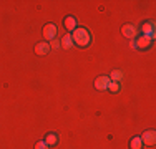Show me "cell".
Instances as JSON below:
<instances>
[{
	"instance_id": "6da1fadb",
	"label": "cell",
	"mask_w": 156,
	"mask_h": 149,
	"mask_svg": "<svg viewBox=\"0 0 156 149\" xmlns=\"http://www.w3.org/2000/svg\"><path fill=\"white\" fill-rule=\"evenodd\" d=\"M72 38H73V45H78V47H88L90 45V40H91V35L87 28L80 27V28H75L72 33Z\"/></svg>"
},
{
	"instance_id": "7a4b0ae2",
	"label": "cell",
	"mask_w": 156,
	"mask_h": 149,
	"mask_svg": "<svg viewBox=\"0 0 156 149\" xmlns=\"http://www.w3.org/2000/svg\"><path fill=\"white\" fill-rule=\"evenodd\" d=\"M55 36H57V25H53V23L45 25V28H43V38L51 42V40H55Z\"/></svg>"
},
{
	"instance_id": "3957f363",
	"label": "cell",
	"mask_w": 156,
	"mask_h": 149,
	"mask_svg": "<svg viewBox=\"0 0 156 149\" xmlns=\"http://www.w3.org/2000/svg\"><path fill=\"white\" fill-rule=\"evenodd\" d=\"M110 78L106 76V74H103V76H98L95 80V86H96V89H108V86H110Z\"/></svg>"
},
{
	"instance_id": "277c9868",
	"label": "cell",
	"mask_w": 156,
	"mask_h": 149,
	"mask_svg": "<svg viewBox=\"0 0 156 149\" xmlns=\"http://www.w3.org/2000/svg\"><path fill=\"white\" fill-rule=\"evenodd\" d=\"M141 141H143V144H146V146H153L156 143V133L153 129H150V131H146L143 134V137H141Z\"/></svg>"
},
{
	"instance_id": "5b68a950",
	"label": "cell",
	"mask_w": 156,
	"mask_h": 149,
	"mask_svg": "<svg viewBox=\"0 0 156 149\" xmlns=\"http://www.w3.org/2000/svg\"><path fill=\"white\" fill-rule=\"evenodd\" d=\"M121 33H123V35L126 36V38H129V40H133L136 36V33H138V30H136V27L135 25H125L123 28H121Z\"/></svg>"
},
{
	"instance_id": "8992f818",
	"label": "cell",
	"mask_w": 156,
	"mask_h": 149,
	"mask_svg": "<svg viewBox=\"0 0 156 149\" xmlns=\"http://www.w3.org/2000/svg\"><path fill=\"white\" fill-rule=\"evenodd\" d=\"M141 30H143V35H144V36H148L150 40H153V38H154V23H153V22L143 23Z\"/></svg>"
},
{
	"instance_id": "52a82bcc",
	"label": "cell",
	"mask_w": 156,
	"mask_h": 149,
	"mask_svg": "<svg viewBox=\"0 0 156 149\" xmlns=\"http://www.w3.org/2000/svg\"><path fill=\"white\" fill-rule=\"evenodd\" d=\"M48 51H50V43H47V42L37 43V47H35V53H37V55L43 57V55H47Z\"/></svg>"
},
{
	"instance_id": "ba28073f",
	"label": "cell",
	"mask_w": 156,
	"mask_h": 149,
	"mask_svg": "<svg viewBox=\"0 0 156 149\" xmlns=\"http://www.w3.org/2000/svg\"><path fill=\"white\" fill-rule=\"evenodd\" d=\"M108 78H110L111 83H120V81L123 80V71H121V70H113Z\"/></svg>"
},
{
	"instance_id": "9c48e42d",
	"label": "cell",
	"mask_w": 156,
	"mask_h": 149,
	"mask_svg": "<svg viewBox=\"0 0 156 149\" xmlns=\"http://www.w3.org/2000/svg\"><path fill=\"white\" fill-rule=\"evenodd\" d=\"M150 45H151V40L148 38V36H144V35L140 36V38L136 40V47H138V48H148Z\"/></svg>"
},
{
	"instance_id": "30bf717a",
	"label": "cell",
	"mask_w": 156,
	"mask_h": 149,
	"mask_svg": "<svg viewBox=\"0 0 156 149\" xmlns=\"http://www.w3.org/2000/svg\"><path fill=\"white\" fill-rule=\"evenodd\" d=\"M62 47L63 48H72L73 47V38H72V35L70 33H65V36L62 38Z\"/></svg>"
},
{
	"instance_id": "8fae6325",
	"label": "cell",
	"mask_w": 156,
	"mask_h": 149,
	"mask_svg": "<svg viewBox=\"0 0 156 149\" xmlns=\"http://www.w3.org/2000/svg\"><path fill=\"white\" fill-rule=\"evenodd\" d=\"M65 27H66V30H75L76 28V18L75 17H66L65 18Z\"/></svg>"
},
{
	"instance_id": "7c38bea8",
	"label": "cell",
	"mask_w": 156,
	"mask_h": 149,
	"mask_svg": "<svg viewBox=\"0 0 156 149\" xmlns=\"http://www.w3.org/2000/svg\"><path fill=\"white\" fill-rule=\"evenodd\" d=\"M45 143L48 144V146H55V144L58 143V137H57V134H55V133H50V134H47V139H45Z\"/></svg>"
},
{
	"instance_id": "4fadbf2b",
	"label": "cell",
	"mask_w": 156,
	"mask_h": 149,
	"mask_svg": "<svg viewBox=\"0 0 156 149\" xmlns=\"http://www.w3.org/2000/svg\"><path fill=\"white\" fill-rule=\"evenodd\" d=\"M129 147L131 149H141L143 147V141H141V137H133L131 143H129Z\"/></svg>"
},
{
	"instance_id": "5bb4252c",
	"label": "cell",
	"mask_w": 156,
	"mask_h": 149,
	"mask_svg": "<svg viewBox=\"0 0 156 149\" xmlns=\"http://www.w3.org/2000/svg\"><path fill=\"white\" fill-rule=\"evenodd\" d=\"M108 89L111 93H118V91H120V83H110Z\"/></svg>"
},
{
	"instance_id": "9a60e30c",
	"label": "cell",
	"mask_w": 156,
	"mask_h": 149,
	"mask_svg": "<svg viewBox=\"0 0 156 149\" xmlns=\"http://www.w3.org/2000/svg\"><path fill=\"white\" fill-rule=\"evenodd\" d=\"M35 149H48V144L45 141H38V143L35 144Z\"/></svg>"
},
{
	"instance_id": "2e32d148",
	"label": "cell",
	"mask_w": 156,
	"mask_h": 149,
	"mask_svg": "<svg viewBox=\"0 0 156 149\" xmlns=\"http://www.w3.org/2000/svg\"><path fill=\"white\" fill-rule=\"evenodd\" d=\"M51 47H53V50H58V48L62 47V43L58 42V40H51Z\"/></svg>"
},
{
	"instance_id": "e0dca14e",
	"label": "cell",
	"mask_w": 156,
	"mask_h": 149,
	"mask_svg": "<svg viewBox=\"0 0 156 149\" xmlns=\"http://www.w3.org/2000/svg\"><path fill=\"white\" fill-rule=\"evenodd\" d=\"M129 47H131L133 50H136V48H138V47H136V42H133V40H131V43H129Z\"/></svg>"
}]
</instances>
